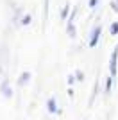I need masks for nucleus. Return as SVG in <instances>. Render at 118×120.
<instances>
[{"label":"nucleus","instance_id":"1","mask_svg":"<svg viewBox=\"0 0 118 120\" xmlns=\"http://www.w3.org/2000/svg\"><path fill=\"white\" fill-rule=\"evenodd\" d=\"M100 25H98V27H95L93 30H91V38H89V47H91V49H93L95 45H97L98 43V38H100Z\"/></svg>","mask_w":118,"mask_h":120},{"label":"nucleus","instance_id":"2","mask_svg":"<svg viewBox=\"0 0 118 120\" xmlns=\"http://www.w3.org/2000/svg\"><path fill=\"white\" fill-rule=\"evenodd\" d=\"M116 56H118V47H116V50L113 52V56H111V63H109V66H111V75H116Z\"/></svg>","mask_w":118,"mask_h":120},{"label":"nucleus","instance_id":"3","mask_svg":"<svg viewBox=\"0 0 118 120\" xmlns=\"http://www.w3.org/2000/svg\"><path fill=\"white\" fill-rule=\"evenodd\" d=\"M0 90H2V95H4V97H11V95H13V91H11V86H9V81H7V79L2 82Z\"/></svg>","mask_w":118,"mask_h":120},{"label":"nucleus","instance_id":"4","mask_svg":"<svg viewBox=\"0 0 118 120\" xmlns=\"http://www.w3.org/2000/svg\"><path fill=\"white\" fill-rule=\"evenodd\" d=\"M47 109H48L50 113H57V104H55L54 97H50V99L47 100Z\"/></svg>","mask_w":118,"mask_h":120},{"label":"nucleus","instance_id":"5","mask_svg":"<svg viewBox=\"0 0 118 120\" xmlns=\"http://www.w3.org/2000/svg\"><path fill=\"white\" fill-rule=\"evenodd\" d=\"M29 81H30V74H29V72H23V74L20 75V79H18V84L20 86H27V84H29Z\"/></svg>","mask_w":118,"mask_h":120},{"label":"nucleus","instance_id":"6","mask_svg":"<svg viewBox=\"0 0 118 120\" xmlns=\"http://www.w3.org/2000/svg\"><path fill=\"white\" fill-rule=\"evenodd\" d=\"M30 20H32V18H30V15H29V13H25V15L22 16L20 23H22V25H29V23H30Z\"/></svg>","mask_w":118,"mask_h":120},{"label":"nucleus","instance_id":"7","mask_svg":"<svg viewBox=\"0 0 118 120\" xmlns=\"http://www.w3.org/2000/svg\"><path fill=\"white\" fill-rule=\"evenodd\" d=\"M68 11H70V5L66 4V7H63V11H61V20H64V18H66V15H68Z\"/></svg>","mask_w":118,"mask_h":120},{"label":"nucleus","instance_id":"8","mask_svg":"<svg viewBox=\"0 0 118 120\" xmlns=\"http://www.w3.org/2000/svg\"><path fill=\"white\" fill-rule=\"evenodd\" d=\"M111 34H118V22H114V23H111Z\"/></svg>","mask_w":118,"mask_h":120},{"label":"nucleus","instance_id":"9","mask_svg":"<svg viewBox=\"0 0 118 120\" xmlns=\"http://www.w3.org/2000/svg\"><path fill=\"white\" fill-rule=\"evenodd\" d=\"M75 79H77V81H84V74L81 70H77V72H75Z\"/></svg>","mask_w":118,"mask_h":120},{"label":"nucleus","instance_id":"10","mask_svg":"<svg viewBox=\"0 0 118 120\" xmlns=\"http://www.w3.org/2000/svg\"><path fill=\"white\" fill-rule=\"evenodd\" d=\"M111 82H113V81H111V77L107 75V84H106V93H109V91H111Z\"/></svg>","mask_w":118,"mask_h":120},{"label":"nucleus","instance_id":"11","mask_svg":"<svg viewBox=\"0 0 118 120\" xmlns=\"http://www.w3.org/2000/svg\"><path fill=\"white\" fill-rule=\"evenodd\" d=\"M97 4H98V0H89V7H91V9H95Z\"/></svg>","mask_w":118,"mask_h":120}]
</instances>
